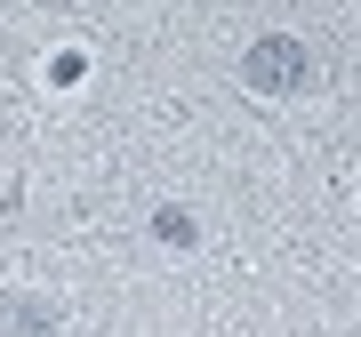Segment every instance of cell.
<instances>
[{"label":"cell","instance_id":"obj_1","mask_svg":"<svg viewBox=\"0 0 361 337\" xmlns=\"http://www.w3.org/2000/svg\"><path fill=\"white\" fill-rule=\"evenodd\" d=\"M305 73H313V65H305L297 40H265V49H249V65H241V80H249L257 97H289Z\"/></svg>","mask_w":361,"mask_h":337},{"label":"cell","instance_id":"obj_2","mask_svg":"<svg viewBox=\"0 0 361 337\" xmlns=\"http://www.w3.org/2000/svg\"><path fill=\"white\" fill-rule=\"evenodd\" d=\"M0 321L25 329V337H49V329H56V313H49V305H0Z\"/></svg>","mask_w":361,"mask_h":337}]
</instances>
